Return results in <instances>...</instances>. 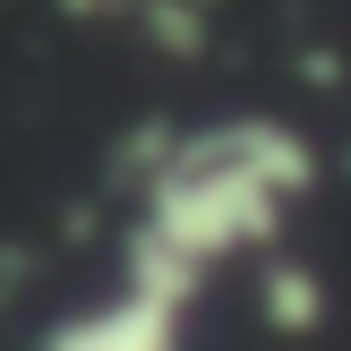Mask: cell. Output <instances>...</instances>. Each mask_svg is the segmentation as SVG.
<instances>
[{"label": "cell", "mask_w": 351, "mask_h": 351, "mask_svg": "<svg viewBox=\"0 0 351 351\" xmlns=\"http://www.w3.org/2000/svg\"><path fill=\"white\" fill-rule=\"evenodd\" d=\"M317 189V154L283 120H206L146 163V206L129 232V274L197 291L223 257L266 249Z\"/></svg>", "instance_id": "cell-1"}]
</instances>
